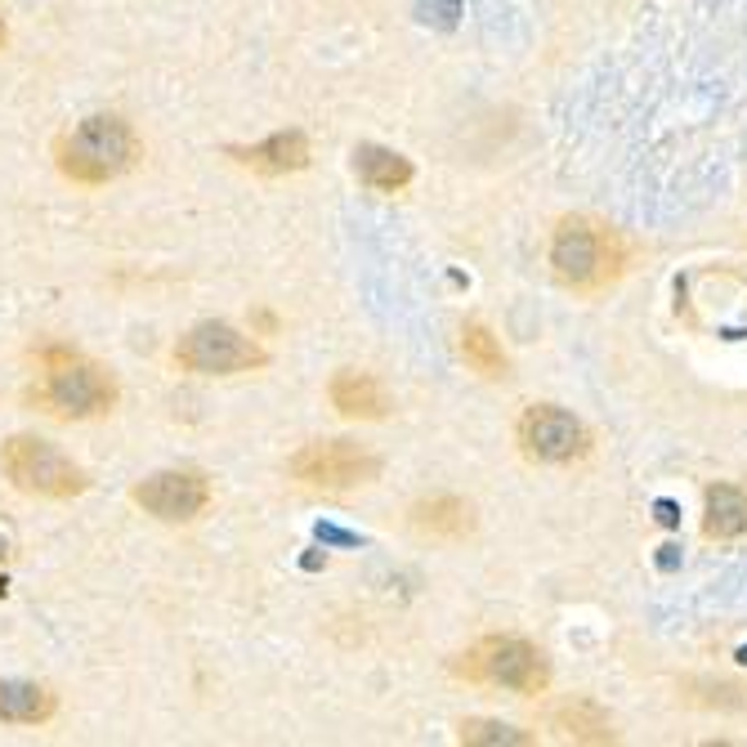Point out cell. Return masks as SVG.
Returning a JSON list of instances; mask_svg holds the SVG:
<instances>
[{
	"label": "cell",
	"mask_w": 747,
	"mask_h": 747,
	"mask_svg": "<svg viewBox=\"0 0 747 747\" xmlns=\"http://www.w3.org/2000/svg\"><path fill=\"white\" fill-rule=\"evenodd\" d=\"M139 157H143V143L135 126L117 117V112H94V117L63 130L54 143V166L63 170V179L86 183V189L122 179L126 170H135Z\"/></svg>",
	"instance_id": "6da1fadb"
},
{
	"label": "cell",
	"mask_w": 747,
	"mask_h": 747,
	"mask_svg": "<svg viewBox=\"0 0 747 747\" xmlns=\"http://www.w3.org/2000/svg\"><path fill=\"white\" fill-rule=\"evenodd\" d=\"M229 157L255 175H295L309 166V135L305 130H278L251 148H229Z\"/></svg>",
	"instance_id": "8fae6325"
},
{
	"label": "cell",
	"mask_w": 747,
	"mask_h": 747,
	"mask_svg": "<svg viewBox=\"0 0 747 747\" xmlns=\"http://www.w3.org/2000/svg\"><path fill=\"white\" fill-rule=\"evenodd\" d=\"M327 398L341 417L350 421H381L390 417V394L385 385L371 377V371H335L331 385H327Z\"/></svg>",
	"instance_id": "7c38bea8"
},
{
	"label": "cell",
	"mask_w": 747,
	"mask_h": 747,
	"mask_svg": "<svg viewBox=\"0 0 747 747\" xmlns=\"http://www.w3.org/2000/svg\"><path fill=\"white\" fill-rule=\"evenodd\" d=\"M457 676L474 685H493L510 694H546L550 685V662L546 654L524 636H483L457 658Z\"/></svg>",
	"instance_id": "277c9868"
},
{
	"label": "cell",
	"mask_w": 747,
	"mask_h": 747,
	"mask_svg": "<svg viewBox=\"0 0 747 747\" xmlns=\"http://www.w3.org/2000/svg\"><path fill=\"white\" fill-rule=\"evenodd\" d=\"M59 712V698L31 681H0V721L5 725H46Z\"/></svg>",
	"instance_id": "5bb4252c"
},
{
	"label": "cell",
	"mask_w": 747,
	"mask_h": 747,
	"mask_svg": "<svg viewBox=\"0 0 747 747\" xmlns=\"http://www.w3.org/2000/svg\"><path fill=\"white\" fill-rule=\"evenodd\" d=\"M461 354H466V363L479 371V377H489V381L506 377V350H502V341L483 322H466L461 327Z\"/></svg>",
	"instance_id": "e0dca14e"
},
{
	"label": "cell",
	"mask_w": 747,
	"mask_h": 747,
	"mask_svg": "<svg viewBox=\"0 0 747 747\" xmlns=\"http://www.w3.org/2000/svg\"><path fill=\"white\" fill-rule=\"evenodd\" d=\"M0 470H5V479L27 497L67 502L90 489V474L72 457H63L54 443L36 439V434H14L0 443Z\"/></svg>",
	"instance_id": "5b68a950"
},
{
	"label": "cell",
	"mask_w": 747,
	"mask_h": 747,
	"mask_svg": "<svg viewBox=\"0 0 747 747\" xmlns=\"http://www.w3.org/2000/svg\"><path fill=\"white\" fill-rule=\"evenodd\" d=\"M130 502L162 519V524H193V519L211 506V483L202 470H157L143 483H135Z\"/></svg>",
	"instance_id": "9c48e42d"
},
{
	"label": "cell",
	"mask_w": 747,
	"mask_h": 747,
	"mask_svg": "<svg viewBox=\"0 0 747 747\" xmlns=\"http://www.w3.org/2000/svg\"><path fill=\"white\" fill-rule=\"evenodd\" d=\"M175 367L193 377H238V371L269 367V350L229 322H198L179 335Z\"/></svg>",
	"instance_id": "8992f818"
},
{
	"label": "cell",
	"mask_w": 747,
	"mask_h": 747,
	"mask_svg": "<svg viewBox=\"0 0 747 747\" xmlns=\"http://www.w3.org/2000/svg\"><path fill=\"white\" fill-rule=\"evenodd\" d=\"M461 743L470 747H529L533 734L515 730V725H502V721H461Z\"/></svg>",
	"instance_id": "ac0fdd59"
},
{
	"label": "cell",
	"mask_w": 747,
	"mask_h": 747,
	"mask_svg": "<svg viewBox=\"0 0 747 747\" xmlns=\"http://www.w3.org/2000/svg\"><path fill=\"white\" fill-rule=\"evenodd\" d=\"M287 474L318 493H350L363 489V483H377L381 457L354 439H318L287 461Z\"/></svg>",
	"instance_id": "52a82bcc"
},
{
	"label": "cell",
	"mask_w": 747,
	"mask_h": 747,
	"mask_svg": "<svg viewBox=\"0 0 747 747\" xmlns=\"http://www.w3.org/2000/svg\"><path fill=\"white\" fill-rule=\"evenodd\" d=\"M407 524H413L417 537L430 542H466L474 533V506L453 493H434L407 510Z\"/></svg>",
	"instance_id": "30bf717a"
},
{
	"label": "cell",
	"mask_w": 747,
	"mask_h": 747,
	"mask_svg": "<svg viewBox=\"0 0 747 747\" xmlns=\"http://www.w3.org/2000/svg\"><path fill=\"white\" fill-rule=\"evenodd\" d=\"M550 730L559 738H573V743H613V721L605 707H595L586 698L578 702H559L550 712Z\"/></svg>",
	"instance_id": "2e32d148"
},
{
	"label": "cell",
	"mask_w": 747,
	"mask_h": 747,
	"mask_svg": "<svg viewBox=\"0 0 747 747\" xmlns=\"http://www.w3.org/2000/svg\"><path fill=\"white\" fill-rule=\"evenodd\" d=\"M702 533L730 542L747 533V493L734 489V483H712L707 489V510H702Z\"/></svg>",
	"instance_id": "9a60e30c"
},
{
	"label": "cell",
	"mask_w": 747,
	"mask_h": 747,
	"mask_svg": "<svg viewBox=\"0 0 747 747\" xmlns=\"http://www.w3.org/2000/svg\"><path fill=\"white\" fill-rule=\"evenodd\" d=\"M354 170L358 179L367 183L371 193H403L407 183H413V162L394 148H381V143H358L354 148Z\"/></svg>",
	"instance_id": "4fadbf2b"
},
{
	"label": "cell",
	"mask_w": 747,
	"mask_h": 747,
	"mask_svg": "<svg viewBox=\"0 0 747 747\" xmlns=\"http://www.w3.org/2000/svg\"><path fill=\"white\" fill-rule=\"evenodd\" d=\"M550 274L573 287V291H605L622 278L626 269V246L622 238L600 219H586V215H573V219H559V229L550 233Z\"/></svg>",
	"instance_id": "3957f363"
},
{
	"label": "cell",
	"mask_w": 747,
	"mask_h": 747,
	"mask_svg": "<svg viewBox=\"0 0 747 747\" xmlns=\"http://www.w3.org/2000/svg\"><path fill=\"white\" fill-rule=\"evenodd\" d=\"M519 453L537 466H573L591 453V430L555 403H533L515 426Z\"/></svg>",
	"instance_id": "ba28073f"
},
{
	"label": "cell",
	"mask_w": 747,
	"mask_h": 747,
	"mask_svg": "<svg viewBox=\"0 0 747 747\" xmlns=\"http://www.w3.org/2000/svg\"><path fill=\"white\" fill-rule=\"evenodd\" d=\"M0 555H5V542H0Z\"/></svg>",
	"instance_id": "ffe728a7"
},
{
	"label": "cell",
	"mask_w": 747,
	"mask_h": 747,
	"mask_svg": "<svg viewBox=\"0 0 747 747\" xmlns=\"http://www.w3.org/2000/svg\"><path fill=\"white\" fill-rule=\"evenodd\" d=\"M41 385L31 390V403L41 407L46 417L59 421H94L107 417L117 407V377L107 367L90 363L86 354L67 350V345H46L41 350Z\"/></svg>",
	"instance_id": "7a4b0ae2"
},
{
	"label": "cell",
	"mask_w": 747,
	"mask_h": 747,
	"mask_svg": "<svg viewBox=\"0 0 747 747\" xmlns=\"http://www.w3.org/2000/svg\"><path fill=\"white\" fill-rule=\"evenodd\" d=\"M0 46H5V23H0Z\"/></svg>",
	"instance_id": "d6986e66"
}]
</instances>
